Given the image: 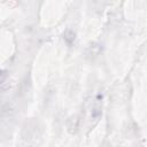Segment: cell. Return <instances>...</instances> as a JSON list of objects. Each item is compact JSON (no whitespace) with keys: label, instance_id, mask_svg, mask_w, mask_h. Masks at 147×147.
Masks as SVG:
<instances>
[{"label":"cell","instance_id":"obj_1","mask_svg":"<svg viewBox=\"0 0 147 147\" xmlns=\"http://www.w3.org/2000/svg\"><path fill=\"white\" fill-rule=\"evenodd\" d=\"M86 111L91 121H98L102 113V95L95 94L91 96L86 103Z\"/></svg>","mask_w":147,"mask_h":147}]
</instances>
